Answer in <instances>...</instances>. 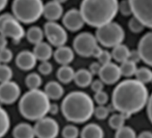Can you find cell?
Wrapping results in <instances>:
<instances>
[{"label":"cell","mask_w":152,"mask_h":138,"mask_svg":"<svg viewBox=\"0 0 152 138\" xmlns=\"http://www.w3.org/2000/svg\"><path fill=\"white\" fill-rule=\"evenodd\" d=\"M128 60L131 61V62H134L137 63V62L141 60V56H140V54H139L138 50L131 51V52H130V55H129Z\"/></svg>","instance_id":"obj_44"},{"label":"cell","mask_w":152,"mask_h":138,"mask_svg":"<svg viewBox=\"0 0 152 138\" xmlns=\"http://www.w3.org/2000/svg\"><path fill=\"white\" fill-rule=\"evenodd\" d=\"M76 71L69 65H61L57 70V79L61 83L69 84L74 80Z\"/></svg>","instance_id":"obj_24"},{"label":"cell","mask_w":152,"mask_h":138,"mask_svg":"<svg viewBox=\"0 0 152 138\" xmlns=\"http://www.w3.org/2000/svg\"><path fill=\"white\" fill-rule=\"evenodd\" d=\"M53 70V67L52 63L49 62L48 61L41 62V63L38 66V71L40 72V74L45 75V76L51 74Z\"/></svg>","instance_id":"obj_39"},{"label":"cell","mask_w":152,"mask_h":138,"mask_svg":"<svg viewBox=\"0 0 152 138\" xmlns=\"http://www.w3.org/2000/svg\"><path fill=\"white\" fill-rule=\"evenodd\" d=\"M63 14V7L61 4L55 1H50L44 6L43 15L48 21H56Z\"/></svg>","instance_id":"obj_17"},{"label":"cell","mask_w":152,"mask_h":138,"mask_svg":"<svg viewBox=\"0 0 152 138\" xmlns=\"http://www.w3.org/2000/svg\"><path fill=\"white\" fill-rule=\"evenodd\" d=\"M12 17H14V16H13V14L8 13V12H6V13H4V14L0 15V28H1V26L3 25V23H4V21H6L8 19L12 18Z\"/></svg>","instance_id":"obj_46"},{"label":"cell","mask_w":152,"mask_h":138,"mask_svg":"<svg viewBox=\"0 0 152 138\" xmlns=\"http://www.w3.org/2000/svg\"><path fill=\"white\" fill-rule=\"evenodd\" d=\"M119 67H120L122 76H125L126 78H130L132 76H134L135 72L137 70L136 63L134 62H131L129 60L122 62Z\"/></svg>","instance_id":"obj_31"},{"label":"cell","mask_w":152,"mask_h":138,"mask_svg":"<svg viewBox=\"0 0 152 138\" xmlns=\"http://www.w3.org/2000/svg\"><path fill=\"white\" fill-rule=\"evenodd\" d=\"M91 88L94 93H98L101 91H103L104 88V83L101 80V79H95L93 80L92 84H91Z\"/></svg>","instance_id":"obj_42"},{"label":"cell","mask_w":152,"mask_h":138,"mask_svg":"<svg viewBox=\"0 0 152 138\" xmlns=\"http://www.w3.org/2000/svg\"><path fill=\"white\" fill-rule=\"evenodd\" d=\"M135 79L140 81L142 84H148L151 83L152 80V70L149 68L142 67L137 69L135 72Z\"/></svg>","instance_id":"obj_30"},{"label":"cell","mask_w":152,"mask_h":138,"mask_svg":"<svg viewBox=\"0 0 152 138\" xmlns=\"http://www.w3.org/2000/svg\"><path fill=\"white\" fill-rule=\"evenodd\" d=\"M62 23L67 29L74 32L81 29L84 27L86 21L80 10L70 9L64 14Z\"/></svg>","instance_id":"obj_13"},{"label":"cell","mask_w":152,"mask_h":138,"mask_svg":"<svg viewBox=\"0 0 152 138\" xmlns=\"http://www.w3.org/2000/svg\"><path fill=\"white\" fill-rule=\"evenodd\" d=\"M7 43H8L7 42V37L0 33V50H2L4 48H6Z\"/></svg>","instance_id":"obj_47"},{"label":"cell","mask_w":152,"mask_h":138,"mask_svg":"<svg viewBox=\"0 0 152 138\" xmlns=\"http://www.w3.org/2000/svg\"><path fill=\"white\" fill-rule=\"evenodd\" d=\"M20 96V88L14 81H7L0 83V103L4 104H12L15 103Z\"/></svg>","instance_id":"obj_12"},{"label":"cell","mask_w":152,"mask_h":138,"mask_svg":"<svg viewBox=\"0 0 152 138\" xmlns=\"http://www.w3.org/2000/svg\"><path fill=\"white\" fill-rule=\"evenodd\" d=\"M80 136L81 138H104V131L98 124L90 123L82 129Z\"/></svg>","instance_id":"obj_23"},{"label":"cell","mask_w":152,"mask_h":138,"mask_svg":"<svg viewBox=\"0 0 152 138\" xmlns=\"http://www.w3.org/2000/svg\"><path fill=\"white\" fill-rule=\"evenodd\" d=\"M102 67V65L99 62H93V63L90 65L89 70H90V72H91L93 75H99Z\"/></svg>","instance_id":"obj_43"},{"label":"cell","mask_w":152,"mask_h":138,"mask_svg":"<svg viewBox=\"0 0 152 138\" xmlns=\"http://www.w3.org/2000/svg\"><path fill=\"white\" fill-rule=\"evenodd\" d=\"M42 78L39 74L36 72H32L28 74L25 79V84L29 88V90H35L39 89V87L42 85Z\"/></svg>","instance_id":"obj_29"},{"label":"cell","mask_w":152,"mask_h":138,"mask_svg":"<svg viewBox=\"0 0 152 138\" xmlns=\"http://www.w3.org/2000/svg\"><path fill=\"white\" fill-rule=\"evenodd\" d=\"M10 126L11 120L8 112L0 106V138H3L8 133Z\"/></svg>","instance_id":"obj_28"},{"label":"cell","mask_w":152,"mask_h":138,"mask_svg":"<svg viewBox=\"0 0 152 138\" xmlns=\"http://www.w3.org/2000/svg\"><path fill=\"white\" fill-rule=\"evenodd\" d=\"M61 134L63 138H77L79 137V130L74 125H67L62 129Z\"/></svg>","instance_id":"obj_34"},{"label":"cell","mask_w":152,"mask_h":138,"mask_svg":"<svg viewBox=\"0 0 152 138\" xmlns=\"http://www.w3.org/2000/svg\"><path fill=\"white\" fill-rule=\"evenodd\" d=\"M45 93L50 100H59L64 95L63 87L57 81H50L45 87Z\"/></svg>","instance_id":"obj_20"},{"label":"cell","mask_w":152,"mask_h":138,"mask_svg":"<svg viewBox=\"0 0 152 138\" xmlns=\"http://www.w3.org/2000/svg\"><path fill=\"white\" fill-rule=\"evenodd\" d=\"M94 115L100 120H106L110 115V110L105 105H98L94 108Z\"/></svg>","instance_id":"obj_36"},{"label":"cell","mask_w":152,"mask_h":138,"mask_svg":"<svg viewBox=\"0 0 152 138\" xmlns=\"http://www.w3.org/2000/svg\"><path fill=\"white\" fill-rule=\"evenodd\" d=\"M94 100L82 91H74L67 95L61 106L64 118L77 124L88 121L94 115Z\"/></svg>","instance_id":"obj_2"},{"label":"cell","mask_w":152,"mask_h":138,"mask_svg":"<svg viewBox=\"0 0 152 138\" xmlns=\"http://www.w3.org/2000/svg\"><path fill=\"white\" fill-rule=\"evenodd\" d=\"M147 113H148V117L152 124V95H150V98H149V101L147 104Z\"/></svg>","instance_id":"obj_45"},{"label":"cell","mask_w":152,"mask_h":138,"mask_svg":"<svg viewBox=\"0 0 152 138\" xmlns=\"http://www.w3.org/2000/svg\"><path fill=\"white\" fill-rule=\"evenodd\" d=\"M44 36H45L44 30L37 26L30 27L28 29L27 34H26L27 39L28 40L29 43H31L33 45H37V44L43 42Z\"/></svg>","instance_id":"obj_26"},{"label":"cell","mask_w":152,"mask_h":138,"mask_svg":"<svg viewBox=\"0 0 152 138\" xmlns=\"http://www.w3.org/2000/svg\"><path fill=\"white\" fill-rule=\"evenodd\" d=\"M37 59L36 58L33 52L24 50L18 54L16 56V65L22 70H31L35 68Z\"/></svg>","instance_id":"obj_16"},{"label":"cell","mask_w":152,"mask_h":138,"mask_svg":"<svg viewBox=\"0 0 152 138\" xmlns=\"http://www.w3.org/2000/svg\"><path fill=\"white\" fill-rule=\"evenodd\" d=\"M133 15L152 29V0H129Z\"/></svg>","instance_id":"obj_9"},{"label":"cell","mask_w":152,"mask_h":138,"mask_svg":"<svg viewBox=\"0 0 152 138\" xmlns=\"http://www.w3.org/2000/svg\"><path fill=\"white\" fill-rule=\"evenodd\" d=\"M12 70L7 64H0V83L12 80Z\"/></svg>","instance_id":"obj_33"},{"label":"cell","mask_w":152,"mask_h":138,"mask_svg":"<svg viewBox=\"0 0 152 138\" xmlns=\"http://www.w3.org/2000/svg\"><path fill=\"white\" fill-rule=\"evenodd\" d=\"M115 138H137V135L133 128L124 126L121 128L116 130Z\"/></svg>","instance_id":"obj_32"},{"label":"cell","mask_w":152,"mask_h":138,"mask_svg":"<svg viewBox=\"0 0 152 138\" xmlns=\"http://www.w3.org/2000/svg\"><path fill=\"white\" fill-rule=\"evenodd\" d=\"M130 118V116L126 115V114H124V113H121V112H118V113H115L113 115H111L110 117V120H109V125L110 127L114 129V130H118L119 128H121L122 127L126 126V120H128Z\"/></svg>","instance_id":"obj_27"},{"label":"cell","mask_w":152,"mask_h":138,"mask_svg":"<svg viewBox=\"0 0 152 138\" xmlns=\"http://www.w3.org/2000/svg\"><path fill=\"white\" fill-rule=\"evenodd\" d=\"M34 130L37 138H56L60 132V127L54 119L45 117L36 121Z\"/></svg>","instance_id":"obj_10"},{"label":"cell","mask_w":152,"mask_h":138,"mask_svg":"<svg viewBox=\"0 0 152 138\" xmlns=\"http://www.w3.org/2000/svg\"><path fill=\"white\" fill-rule=\"evenodd\" d=\"M53 57L59 64L69 65L73 62L75 54H74V51L70 47L62 46L57 47V49L53 53Z\"/></svg>","instance_id":"obj_18"},{"label":"cell","mask_w":152,"mask_h":138,"mask_svg":"<svg viewBox=\"0 0 152 138\" xmlns=\"http://www.w3.org/2000/svg\"><path fill=\"white\" fill-rule=\"evenodd\" d=\"M58 112H59V106L57 104H51L49 113H51L53 115H55Z\"/></svg>","instance_id":"obj_48"},{"label":"cell","mask_w":152,"mask_h":138,"mask_svg":"<svg viewBox=\"0 0 152 138\" xmlns=\"http://www.w3.org/2000/svg\"><path fill=\"white\" fill-rule=\"evenodd\" d=\"M53 1H55V2H57V3H60V4H62V3H65V2L68 1V0H53Z\"/></svg>","instance_id":"obj_51"},{"label":"cell","mask_w":152,"mask_h":138,"mask_svg":"<svg viewBox=\"0 0 152 138\" xmlns=\"http://www.w3.org/2000/svg\"><path fill=\"white\" fill-rule=\"evenodd\" d=\"M14 138H35L34 127L28 123H20L13 128L12 132Z\"/></svg>","instance_id":"obj_21"},{"label":"cell","mask_w":152,"mask_h":138,"mask_svg":"<svg viewBox=\"0 0 152 138\" xmlns=\"http://www.w3.org/2000/svg\"><path fill=\"white\" fill-rule=\"evenodd\" d=\"M97 38L93 34L83 32L77 35L73 41L75 52L82 57L94 56L96 48L98 47Z\"/></svg>","instance_id":"obj_7"},{"label":"cell","mask_w":152,"mask_h":138,"mask_svg":"<svg viewBox=\"0 0 152 138\" xmlns=\"http://www.w3.org/2000/svg\"><path fill=\"white\" fill-rule=\"evenodd\" d=\"M121 70L120 67L113 62H110L108 64L102 65L101 71L99 73L100 79L107 85L116 84L121 78Z\"/></svg>","instance_id":"obj_14"},{"label":"cell","mask_w":152,"mask_h":138,"mask_svg":"<svg viewBox=\"0 0 152 138\" xmlns=\"http://www.w3.org/2000/svg\"><path fill=\"white\" fill-rule=\"evenodd\" d=\"M118 0H83L80 12L86 23L100 28L113 21L118 12Z\"/></svg>","instance_id":"obj_3"},{"label":"cell","mask_w":152,"mask_h":138,"mask_svg":"<svg viewBox=\"0 0 152 138\" xmlns=\"http://www.w3.org/2000/svg\"><path fill=\"white\" fill-rule=\"evenodd\" d=\"M97 41L105 47H115L125 39V31L117 22H110L100 28L96 31Z\"/></svg>","instance_id":"obj_6"},{"label":"cell","mask_w":152,"mask_h":138,"mask_svg":"<svg viewBox=\"0 0 152 138\" xmlns=\"http://www.w3.org/2000/svg\"><path fill=\"white\" fill-rule=\"evenodd\" d=\"M149 98V91L144 84L137 79H126L113 90L112 106L118 112L131 117L147 106Z\"/></svg>","instance_id":"obj_1"},{"label":"cell","mask_w":152,"mask_h":138,"mask_svg":"<svg viewBox=\"0 0 152 138\" xmlns=\"http://www.w3.org/2000/svg\"><path fill=\"white\" fill-rule=\"evenodd\" d=\"M74 81L79 87H87L88 86H91L93 82V74L86 69L78 70L75 73Z\"/></svg>","instance_id":"obj_22"},{"label":"cell","mask_w":152,"mask_h":138,"mask_svg":"<svg viewBox=\"0 0 152 138\" xmlns=\"http://www.w3.org/2000/svg\"><path fill=\"white\" fill-rule=\"evenodd\" d=\"M13 54L9 48H4L0 50V62L3 64H7L12 60Z\"/></svg>","instance_id":"obj_38"},{"label":"cell","mask_w":152,"mask_h":138,"mask_svg":"<svg viewBox=\"0 0 152 138\" xmlns=\"http://www.w3.org/2000/svg\"><path fill=\"white\" fill-rule=\"evenodd\" d=\"M42 0H13L12 10L13 16L22 23H34L44 12Z\"/></svg>","instance_id":"obj_5"},{"label":"cell","mask_w":152,"mask_h":138,"mask_svg":"<svg viewBox=\"0 0 152 138\" xmlns=\"http://www.w3.org/2000/svg\"><path fill=\"white\" fill-rule=\"evenodd\" d=\"M130 50L129 48L123 44H120L115 47H113L111 55H112V59H114L116 62H124L128 60L129 55H130Z\"/></svg>","instance_id":"obj_25"},{"label":"cell","mask_w":152,"mask_h":138,"mask_svg":"<svg viewBox=\"0 0 152 138\" xmlns=\"http://www.w3.org/2000/svg\"><path fill=\"white\" fill-rule=\"evenodd\" d=\"M128 27L133 33H141L145 28L144 24L134 16L130 19L128 22Z\"/></svg>","instance_id":"obj_35"},{"label":"cell","mask_w":152,"mask_h":138,"mask_svg":"<svg viewBox=\"0 0 152 138\" xmlns=\"http://www.w3.org/2000/svg\"><path fill=\"white\" fill-rule=\"evenodd\" d=\"M138 52L141 60L152 67V32L145 34L141 38L138 45Z\"/></svg>","instance_id":"obj_15"},{"label":"cell","mask_w":152,"mask_h":138,"mask_svg":"<svg viewBox=\"0 0 152 138\" xmlns=\"http://www.w3.org/2000/svg\"><path fill=\"white\" fill-rule=\"evenodd\" d=\"M94 101L98 105H105L109 102V95L105 91H101L94 94Z\"/></svg>","instance_id":"obj_40"},{"label":"cell","mask_w":152,"mask_h":138,"mask_svg":"<svg viewBox=\"0 0 152 138\" xmlns=\"http://www.w3.org/2000/svg\"><path fill=\"white\" fill-rule=\"evenodd\" d=\"M8 0H0V12H2L7 5Z\"/></svg>","instance_id":"obj_50"},{"label":"cell","mask_w":152,"mask_h":138,"mask_svg":"<svg viewBox=\"0 0 152 138\" xmlns=\"http://www.w3.org/2000/svg\"><path fill=\"white\" fill-rule=\"evenodd\" d=\"M44 32L49 44L53 46L60 47L65 46L68 41L66 29L55 21L46 22L44 26Z\"/></svg>","instance_id":"obj_8"},{"label":"cell","mask_w":152,"mask_h":138,"mask_svg":"<svg viewBox=\"0 0 152 138\" xmlns=\"http://www.w3.org/2000/svg\"><path fill=\"white\" fill-rule=\"evenodd\" d=\"M32 52L34 53L36 58L41 62L48 61L53 55L51 45L45 42H41L37 45H35Z\"/></svg>","instance_id":"obj_19"},{"label":"cell","mask_w":152,"mask_h":138,"mask_svg":"<svg viewBox=\"0 0 152 138\" xmlns=\"http://www.w3.org/2000/svg\"><path fill=\"white\" fill-rule=\"evenodd\" d=\"M0 33L6 37H11L16 43L20 42L26 35L24 28L15 17L8 19L3 23L0 28Z\"/></svg>","instance_id":"obj_11"},{"label":"cell","mask_w":152,"mask_h":138,"mask_svg":"<svg viewBox=\"0 0 152 138\" xmlns=\"http://www.w3.org/2000/svg\"><path fill=\"white\" fill-rule=\"evenodd\" d=\"M51 102L45 91L40 89L29 90L25 93L19 102L20 114L28 120H38L49 113Z\"/></svg>","instance_id":"obj_4"},{"label":"cell","mask_w":152,"mask_h":138,"mask_svg":"<svg viewBox=\"0 0 152 138\" xmlns=\"http://www.w3.org/2000/svg\"><path fill=\"white\" fill-rule=\"evenodd\" d=\"M137 138H152V132L151 131H143L137 136Z\"/></svg>","instance_id":"obj_49"},{"label":"cell","mask_w":152,"mask_h":138,"mask_svg":"<svg viewBox=\"0 0 152 138\" xmlns=\"http://www.w3.org/2000/svg\"><path fill=\"white\" fill-rule=\"evenodd\" d=\"M98 62L102 64V65H105L108 64L110 62H111V59H112V55L110 52L106 51V50H102V52L101 53V54L98 56Z\"/></svg>","instance_id":"obj_41"},{"label":"cell","mask_w":152,"mask_h":138,"mask_svg":"<svg viewBox=\"0 0 152 138\" xmlns=\"http://www.w3.org/2000/svg\"><path fill=\"white\" fill-rule=\"evenodd\" d=\"M151 83H152V80H151Z\"/></svg>","instance_id":"obj_52"},{"label":"cell","mask_w":152,"mask_h":138,"mask_svg":"<svg viewBox=\"0 0 152 138\" xmlns=\"http://www.w3.org/2000/svg\"><path fill=\"white\" fill-rule=\"evenodd\" d=\"M118 11L124 16H129V15L133 14L132 7H131V4H130L129 0H124L122 2H120L118 4Z\"/></svg>","instance_id":"obj_37"}]
</instances>
